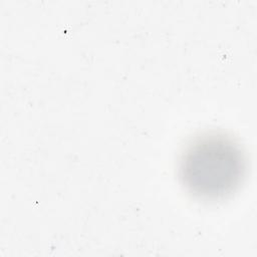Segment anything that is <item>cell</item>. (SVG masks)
<instances>
[{
    "label": "cell",
    "mask_w": 257,
    "mask_h": 257,
    "mask_svg": "<svg viewBox=\"0 0 257 257\" xmlns=\"http://www.w3.org/2000/svg\"><path fill=\"white\" fill-rule=\"evenodd\" d=\"M246 173V159L240 145L224 133L208 132L195 137L179 162V176L193 196L216 201L234 193Z\"/></svg>",
    "instance_id": "1"
}]
</instances>
